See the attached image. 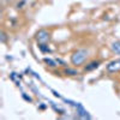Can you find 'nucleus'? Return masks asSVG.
<instances>
[{"mask_svg": "<svg viewBox=\"0 0 120 120\" xmlns=\"http://www.w3.org/2000/svg\"><path fill=\"white\" fill-rule=\"evenodd\" d=\"M98 65H100V61H96V60H94V61L86 64L84 68H85V71H91V70H94V68H97Z\"/></svg>", "mask_w": 120, "mask_h": 120, "instance_id": "nucleus-4", "label": "nucleus"}, {"mask_svg": "<svg viewBox=\"0 0 120 120\" xmlns=\"http://www.w3.org/2000/svg\"><path fill=\"white\" fill-rule=\"evenodd\" d=\"M65 72H66V73H70V76H75V75H78V71H76V70H66Z\"/></svg>", "mask_w": 120, "mask_h": 120, "instance_id": "nucleus-6", "label": "nucleus"}, {"mask_svg": "<svg viewBox=\"0 0 120 120\" xmlns=\"http://www.w3.org/2000/svg\"><path fill=\"white\" fill-rule=\"evenodd\" d=\"M88 59V51L86 49H78L71 55V63L75 66H79L85 63V60Z\"/></svg>", "mask_w": 120, "mask_h": 120, "instance_id": "nucleus-1", "label": "nucleus"}, {"mask_svg": "<svg viewBox=\"0 0 120 120\" xmlns=\"http://www.w3.org/2000/svg\"><path fill=\"white\" fill-rule=\"evenodd\" d=\"M48 40H49V34L46 30H40L37 33V41L41 45H45L46 42H48Z\"/></svg>", "mask_w": 120, "mask_h": 120, "instance_id": "nucleus-3", "label": "nucleus"}, {"mask_svg": "<svg viewBox=\"0 0 120 120\" xmlns=\"http://www.w3.org/2000/svg\"><path fill=\"white\" fill-rule=\"evenodd\" d=\"M107 71H109V72H118V71H120V59L113 60L112 63H109L107 65Z\"/></svg>", "mask_w": 120, "mask_h": 120, "instance_id": "nucleus-2", "label": "nucleus"}, {"mask_svg": "<svg viewBox=\"0 0 120 120\" xmlns=\"http://www.w3.org/2000/svg\"><path fill=\"white\" fill-rule=\"evenodd\" d=\"M112 48H113V51H114L115 53L120 54V43H119V42H115V43L112 46Z\"/></svg>", "mask_w": 120, "mask_h": 120, "instance_id": "nucleus-5", "label": "nucleus"}]
</instances>
